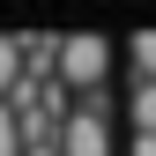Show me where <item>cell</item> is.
Wrapping results in <instances>:
<instances>
[{"label":"cell","mask_w":156,"mask_h":156,"mask_svg":"<svg viewBox=\"0 0 156 156\" xmlns=\"http://www.w3.org/2000/svg\"><path fill=\"white\" fill-rule=\"evenodd\" d=\"M60 156H112V112L97 104V97L60 119Z\"/></svg>","instance_id":"obj_2"},{"label":"cell","mask_w":156,"mask_h":156,"mask_svg":"<svg viewBox=\"0 0 156 156\" xmlns=\"http://www.w3.org/2000/svg\"><path fill=\"white\" fill-rule=\"evenodd\" d=\"M126 119H134V134H156V82H134V97H126Z\"/></svg>","instance_id":"obj_4"},{"label":"cell","mask_w":156,"mask_h":156,"mask_svg":"<svg viewBox=\"0 0 156 156\" xmlns=\"http://www.w3.org/2000/svg\"><path fill=\"white\" fill-rule=\"evenodd\" d=\"M30 141H23V112L15 104H0V156H23Z\"/></svg>","instance_id":"obj_6"},{"label":"cell","mask_w":156,"mask_h":156,"mask_svg":"<svg viewBox=\"0 0 156 156\" xmlns=\"http://www.w3.org/2000/svg\"><path fill=\"white\" fill-rule=\"evenodd\" d=\"M126 60H134V82H156V30L126 37Z\"/></svg>","instance_id":"obj_5"},{"label":"cell","mask_w":156,"mask_h":156,"mask_svg":"<svg viewBox=\"0 0 156 156\" xmlns=\"http://www.w3.org/2000/svg\"><path fill=\"white\" fill-rule=\"evenodd\" d=\"M104 74H112V37H60V52H52V82L60 89L97 97Z\"/></svg>","instance_id":"obj_1"},{"label":"cell","mask_w":156,"mask_h":156,"mask_svg":"<svg viewBox=\"0 0 156 156\" xmlns=\"http://www.w3.org/2000/svg\"><path fill=\"white\" fill-rule=\"evenodd\" d=\"M126 156H156V134H134V149Z\"/></svg>","instance_id":"obj_7"},{"label":"cell","mask_w":156,"mask_h":156,"mask_svg":"<svg viewBox=\"0 0 156 156\" xmlns=\"http://www.w3.org/2000/svg\"><path fill=\"white\" fill-rule=\"evenodd\" d=\"M23 89V37H0V104H15Z\"/></svg>","instance_id":"obj_3"}]
</instances>
